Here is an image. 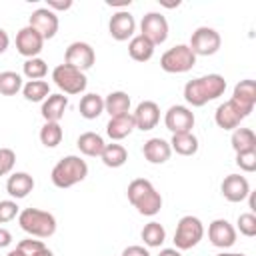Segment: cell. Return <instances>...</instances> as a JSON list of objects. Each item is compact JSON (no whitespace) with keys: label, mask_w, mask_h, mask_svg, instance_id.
Returning a JSON list of instances; mask_svg holds the SVG:
<instances>
[{"label":"cell","mask_w":256,"mask_h":256,"mask_svg":"<svg viewBox=\"0 0 256 256\" xmlns=\"http://www.w3.org/2000/svg\"><path fill=\"white\" fill-rule=\"evenodd\" d=\"M154 48H156V46H154L148 38H144L142 34L130 38V42H128V54H130V58L136 60V62H148V60L154 56Z\"/></svg>","instance_id":"24"},{"label":"cell","mask_w":256,"mask_h":256,"mask_svg":"<svg viewBox=\"0 0 256 256\" xmlns=\"http://www.w3.org/2000/svg\"><path fill=\"white\" fill-rule=\"evenodd\" d=\"M16 164V154L10 148H0V176H6L12 172Z\"/></svg>","instance_id":"38"},{"label":"cell","mask_w":256,"mask_h":256,"mask_svg":"<svg viewBox=\"0 0 256 256\" xmlns=\"http://www.w3.org/2000/svg\"><path fill=\"white\" fill-rule=\"evenodd\" d=\"M208 240L212 246L226 250L236 242V228L226 218H216L208 226Z\"/></svg>","instance_id":"12"},{"label":"cell","mask_w":256,"mask_h":256,"mask_svg":"<svg viewBox=\"0 0 256 256\" xmlns=\"http://www.w3.org/2000/svg\"><path fill=\"white\" fill-rule=\"evenodd\" d=\"M134 128H136V126H134V118H132V114L128 112V114L110 118L108 124H106V134H108L112 140H124L126 136L132 134Z\"/></svg>","instance_id":"23"},{"label":"cell","mask_w":256,"mask_h":256,"mask_svg":"<svg viewBox=\"0 0 256 256\" xmlns=\"http://www.w3.org/2000/svg\"><path fill=\"white\" fill-rule=\"evenodd\" d=\"M236 164H238L240 170H244V172H254V170H256V150L236 154Z\"/></svg>","instance_id":"39"},{"label":"cell","mask_w":256,"mask_h":256,"mask_svg":"<svg viewBox=\"0 0 256 256\" xmlns=\"http://www.w3.org/2000/svg\"><path fill=\"white\" fill-rule=\"evenodd\" d=\"M142 154L150 164H164L170 158L172 148H170V142H166L164 138H150L144 142Z\"/></svg>","instance_id":"20"},{"label":"cell","mask_w":256,"mask_h":256,"mask_svg":"<svg viewBox=\"0 0 256 256\" xmlns=\"http://www.w3.org/2000/svg\"><path fill=\"white\" fill-rule=\"evenodd\" d=\"M104 112H108L110 118L128 114V112H130V96H128L126 92H122V90L110 92V94L104 98Z\"/></svg>","instance_id":"25"},{"label":"cell","mask_w":256,"mask_h":256,"mask_svg":"<svg viewBox=\"0 0 256 256\" xmlns=\"http://www.w3.org/2000/svg\"><path fill=\"white\" fill-rule=\"evenodd\" d=\"M128 200L142 216H156L162 208V196L146 178H136L128 184Z\"/></svg>","instance_id":"2"},{"label":"cell","mask_w":256,"mask_h":256,"mask_svg":"<svg viewBox=\"0 0 256 256\" xmlns=\"http://www.w3.org/2000/svg\"><path fill=\"white\" fill-rule=\"evenodd\" d=\"M230 144H232V148H234L236 154L256 150V134H254L250 128H236V130L232 132Z\"/></svg>","instance_id":"30"},{"label":"cell","mask_w":256,"mask_h":256,"mask_svg":"<svg viewBox=\"0 0 256 256\" xmlns=\"http://www.w3.org/2000/svg\"><path fill=\"white\" fill-rule=\"evenodd\" d=\"M68 106V98L64 94H50L44 102H42V118L46 122H60V118L64 116V110Z\"/></svg>","instance_id":"22"},{"label":"cell","mask_w":256,"mask_h":256,"mask_svg":"<svg viewBox=\"0 0 256 256\" xmlns=\"http://www.w3.org/2000/svg\"><path fill=\"white\" fill-rule=\"evenodd\" d=\"M10 242H12V234H10V230H6V228L0 226V248L10 246Z\"/></svg>","instance_id":"43"},{"label":"cell","mask_w":256,"mask_h":256,"mask_svg":"<svg viewBox=\"0 0 256 256\" xmlns=\"http://www.w3.org/2000/svg\"><path fill=\"white\" fill-rule=\"evenodd\" d=\"M86 176H88V164L80 156H74V154L58 160L50 174L52 184L56 188H70V186L82 182Z\"/></svg>","instance_id":"3"},{"label":"cell","mask_w":256,"mask_h":256,"mask_svg":"<svg viewBox=\"0 0 256 256\" xmlns=\"http://www.w3.org/2000/svg\"><path fill=\"white\" fill-rule=\"evenodd\" d=\"M18 250H22L26 256H30L32 252H36V250H40V248H44V242L42 240H36V238H24V240H20V244L16 246Z\"/></svg>","instance_id":"40"},{"label":"cell","mask_w":256,"mask_h":256,"mask_svg":"<svg viewBox=\"0 0 256 256\" xmlns=\"http://www.w3.org/2000/svg\"><path fill=\"white\" fill-rule=\"evenodd\" d=\"M78 110H80V114H82L86 120H94V118H98V116L104 112V98H102L100 94H94V92L84 94V96L80 98Z\"/></svg>","instance_id":"27"},{"label":"cell","mask_w":256,"mask_h":256,"mask_svg":"<svg viewBox=\"0 0 256 256\" xmlns=\"http://www.w3.org/2000/svg\"><path fill=\"white\" fill-rule=\"evenodd\" d=\"M46 8L48 10H52V12H56V10H68L70 6H72V0H46Z\"/></svg>","instance_id":"41"},{"label":"cell","mask_w":256,"mask_h":256,"mask_svg":"<svg viewBox=\"0 0 256 256\" xmlns=\"http://www.w3.org/2000/svg\"><path fill=\"white\" fill-rule=\"evenodd\" d=\"M134 30H136V20L128 10H118L116 14H112L108 22V32L114 40L124 42L128 38H134Z\"/></svg>","instance_id":"15"},{"label":"cell","mask_w":256,"mask_h":256,"mask_svg":"<svg viewBox=\"0 0 256 256\" xmlns=\"http://www.w3.org/2000/svg\"><path fill=\"white\" fill-rule=\"evenodd\" d=\"M8 44H10V38H8L6 30H2V28H0V54L8 50Z\"/></svg>","instance_id":"44"},{"label":"cell","mask_w":256,"mask_h":256,"mask_svg":"<svg viewBox=\"0 0 256 256\" xmlns=\"http://www.w3.org/2000/svg\"><path fill=\"white\" fill-rule=\"evenodd\" d=\"M122 256H150V252H148L144 246H138V244H134V246H128V248H124V250H122Z\"/></svg>","instance_id":"42"},{"label":"cell","mask_w":256,"mask_h":256,"mask_svg":"<svg viewBox=\"0 0 256 256\" xmlns=\"http://www.w3.org/2000/svg\"><path fill=\"white\" fill-rule=\"evenodd\" d=\"M62 126L58 122H44V126L40 128V142L46 148H56L62 142Z\"/></svg>","instance_id":"33"},{"label":"cell","mask_w":256,"mask_h":256,"mask_svg":"<svg viewBox=\"0 0 256 256\" xmlns=\"http://www.w3.org/2000/svg\"><path fill=\"white\" fill-rule=\"evenodd\" d=\"M106 4H108V6H128V4H130V0H122V2H110V0H108Z\"/></svg>","instance_id":"47"},{"label":"cell","mask_w":256,"mask_h":256,"mask_svg":"<svg viewBox=\"0 0 256 256\" xmlns=\"http://www.w3.org/2000/svg\"><path fill=\"white\" fill-rule=\"evenodd\" d=\"M158 256H182V254H180V250H176V248H164V250H160Z\"/></svg>","instance_id":"45"},{"label":"cell","mask_w":256,"mask_h":256,"mask_svg":"<svg viewBox=\"0 0 256 256\" xmlns=\"http://www.w3.org/2000/svg\"><path fill=\"white\" fill-rule=\"evenodd\" d=\"M246 116H250V112L254 110V104H256V82L254 80H240L236 86H234V92H232V98H230Z\"/></svg>","instance_id":"16"},{"label":"cell","mask_w":256,"mask_h":256,"mask_svg":"<svg viewBox=\"0 0 256 256\" xmlns=\"http://www.w3.org/2000/svg\"><path fill=\"white\" fill-rule=\"evenodd\" d=\"M244 118H246V114L232 100L220 104L214 112V120H216L218 128H222V130H236Z\"/></svg>","instance_id":"19"},{"label":"cell","mask_w":256,"mask_h":256,"mask_svg":"<svg viewBox=\"0 0 256 256\" xmlns=\"http://www.w3.org/2000/svg\"><path fill=\"white\" fill-rule=\"evenodd\" d=\"M94 60H96V54L88 42H72L64 52V64H68L80 72L92 68Z\"/></svg>","instance_id":"9"},{"label":"cell","mask_w":256,"mask_h":256,"mask_svg":"<svg viewBox=\"0 0 256 256\" xmlns=\"http://www.w3.org/2000/svg\"><path fill=\"white\" fill-rule=\"evenodd\" d=\"M22 72L28 80H42L48 74V66L42 58H28L22 64Z\"/></svg>","instance_id":"35"},{"label":"cell","mask_w":256,"mask_h":256,"mask_svg":"<svg viewBox=\"0 0 256 256\" xmlns=\"http://www.w3.org/2000/svg\"><path fill=\"white\" fill-rule=\"evenodd\" d=\"M18 90H22V76L12 70L0 72V94L14 96Z\"/></svg>","instance_id":"34"},{"label":"cell","mask_w":256,"mask_h":256,"mask_svg":"<svg viewBox=\"0 0 256 256\" xmlns=\"http://www.w3.org/2000/svg\"><path fill=\"white\" fill-rule=\"evenodd\" d=\"M140 34L148 38L154 46L166 42L168 38V22L160 12H148L140 22Z\"/></svg>","instance_id":"10"},{"label":"cell","mask_w":256,"mask_h":256,"mask_svg":"<svg viewBox=\"0 0 256 256\" xmlns=\"http://www.w3.org/2000/svg\"><path fill=\"white\" fill-rule=\"evenodd\" d=\"M76 146H78V150L84 154V156H100L102 154V150H104V140H102V136L100 134H96V132H84V134H80L78 136V140H76Z\"/></svg>","instance_id":"26"},{"label":"cell","mask_w":256,"mask_h":256,"mask_svg":"<svg viewBox=\"0 0 256 256\" xmlns=\"http://www.w3.org/2000/svg\"><path fill=\"white\" fill-rule=\"evenodd\" d=\"M28 26H32L44 40H50L58 32V16H56V12H52L48 8H36L30 14V24Z\"/></svg>","instance_id":"14"},{"label":"cell","mask_w":256,"mask_h":256,"mask_svg":"<svg viewBox=\"0 0 256 256\" xmlns=\"http://www.w3.org/2000/svg\"><path fill=\"white\" fill-rule=\"evenodd\" d=\"M164 124L172 134H182V132H192L194 128V112L188 106H170L164 114Z\"/></svg>","instance_id":"11"},{"label":"cell","mask_w":256,"mask_h":256,"mask_svg":"<svg viewBox=\"0 0 256 256\" xmlns=\"http://www.w3.org/2000/svg\"><path fill=\"white\" fill-rule=\"evenodd\" d=\"M22 94L28 102H40L50 96V86L46 80H28L22 86Z\"/></svg>","instance_id":"31"},{"label":"cell","mask_w":256,"mask_h":256,"mask_svg":"<svg viewBox=\"0 0 256 256\" xmlns=\"http://www.w3.org/2000/svg\"><path fill=\"white\" fill-rule=\"evenodd\" d=\"M18 224L32 238H50L56 232L54 214L40 210V208H24L18 214Z\"/></svg>","instance_id":"4"},{"label":"cell","mask_w":256,"mask_h":256,"mask_svg":"<svg viewBox=\"0 0 256 256\" xmlns=\"http://www.w3.org/2000/svg\"><path fill=\"white\" fill-rule=\"evenodd\" d=\"M44 46V38L32 28V26H24L18 30L16 34V50L28 58H38V54L42 52Z\"/></svg>","instance_id":"13"},{"label":"cell","mask_w":256,"mask_h":256,"mask_svg":"<svg viewBox=\"0 0 256 256\" xmlns=\"http://www.w3.org/2000/svg\"><path fill=\"white\" fill-rule=\"evenodd\" d=\"M132 118H134V126L138 130H142V132L144 130H152V128H156V124L160 120V108H158L156 102L144 100V102H140L136 106Z\"/></svg>","instance_id":"18"},{"label":"cell","mask_w":256,"mask_h":256,"mask_svg":"<svg viewBox=\"0 0 256 256\" xmlns=\"http://www.w3.org/2000/svg\"><path fill=\"white\" fill-rule=\"evenodd\" d=\"M6 256H26V254H24L22 250H18V248H14V250H10V252H8Z\"/></svg>","instance_id":"48"},{"label":"cell","mask_w":256,"mask_h":256,"mask_svg":"<svg viewBox=\"0 0 256 256\" xmlns=\"http://www.w3.org/2000/svg\"><path fill=\"white\" fill-rule=\"evenodd\" d=\"M222 196L228 200V202H242L248 198L250 194V184L244 176L240 174H228L224 180H222Z\"/></svg>","instance_id":"17"},{"label":"cell","mask_w":256,"mask_h":256,"mask_svg":"<svg viewBox=\"0 0 256 256\" xmlns=\"http://www.w3.org/2000/svg\"><path fill=\"white\" fill-rule=\"evenodd\" d=\"M194 64H196V56L188 44H176L170 50H166L160 58V68L168 74H184L192 70Z\"/></svg>","instance_id":"5"},{"label":"cell","mask_w":256,"mask_h":256,"mask_svg":"<svg viewBox=\"0 0 256 256\" xmlns=\"http://www.w3.org/2000/svg\"><path fill=\"white\" fill-rule=\"evenodd\" d=\"M220 44H222V38L214 28L200 26L192 32L188 46L194 52V56H212L220 50Z\"/></svg>","instance_id":"8"},{"label":"cell","mask_w":256,"mask_h":256,"mask_svg":"<svg viewBox=\"0 0 256 256\" xmlns=\"http://www.w3.org/2000/svg\"><path fill=\"white\" fill-rule=\"evenodd\" d=\"M170 148L180 154V156H192L198 152V138L192 132H182V134H172Z\"/></svg>","instance_id":"28"},{"label":"cell","mask_w":256,"mask_h":256,"mask_svg":"<svg viewBox=\"0 0 256 256\" xmlns=\"http://www.w3.org/2000/svg\"><path fill=\"white\" fill-rule=\"evenodd\" d=\"M52 80L64 94H80L86 90V84H88L84 72H80L68 64H58L52 70Z\"/></svg>","instance_id":"7"},{"label":"cell","mask_w":256,"mask_h":256,"mask_svg":"<svg viewBox=\"0 0 256 256\" xmlns=\"http://www.w3.org/2000/svg\"><path fill=\"white\" fill-rule=\"evenodd\" d=\"M216 256H246V254H238V252H220Z\"/></svg>","instance_id":"49"},{"label":"cell","mask_w":256,"mask_h":256,"mask_svg":"<svg viewBox=\"0 0 256 256\" xmlns=\"http://www.w3.org/2000/svg\"><path fill=\"white\" fill-rule=\"evenodd\" d=\"M204 236V224L196 216H182L176 224L174 232V246L176 250H190L194 248Z\"/></svg>","instance_id":"6"},{"label":"cell","mask_w":256,"mask_h":256,"mask_svg":"<svg viewBox=\"0 0 256 256\" xmlns=\"http://www.w3.org/2000/svg\"><path fill=\"white\" fill-rule=\"evenodd\" d=\"M20 214V208L14 200H0V224L14 220Z\"/></svg>","instance_id":"37"},{"label":"cell","mask_w":256,"mask_h":256,"mask_svg":"<svg viewBox=\"0 0 256 256\" xmlns=\"http://www.w3.org/2000/svg\"><path fill=\"white\" fill-rule=\"evenodd\" d=\"M34 188V178L28 174V172H14L8 176V182H6V192L20 200V198H26Z\"/></svg>","instance_id":"21"},{"label":"cell","mask_w":256,"mask_h":256,"mask_svg":"<svg viewBox=\"0 0 256 256\" xmlns=\"http://www.w3.org/2000/svg\"><path fill=\"white\" fill-rule=\"evenodd\" d=\"M100 158H102L104 166H108V168H120V166L126 164L128 152H126V148H124L122 144L112 142V144H106V146H104Z\"/></svg>","instance_id":"29"},{"label":"cell","mask_w":256,"mask_h":256,"mask_svg":"<svg viewBox=\"0 0 256 256\" xmlns=\"http://www.w3.org/2000/svg\"><path fill=\"white\" fill-rule=\"evenodd\" d=\"M30 256H54V254H52V250H48V248L44 246V248H40V250H36V252H32Z\"/></svg>","instance_id":"46"},{"label":"cell","mask_w":256,"mask_h":256,"mask_svg":"<svg viewBox=\"0 0 256 256\" xmlns=\"http://www.w3.org/2000/svg\"><path fill=\"white\" fill-rule=\"evenodd\" d=\"M140 236H142V240H144V244L148 248H158L164 242V238H166V230H164V226L160 222H154L152 220V222H148L142 228Z\"/></svg>","instance_id":"32"},{"label":"cell","mask_w":256,"mask_h":256,"mask_svg":"<svg viewBox=\"0 0 256 256\" xmlns=\"http://www.w3.org/2000/svg\"><path fill=\"white\" fill-rule=\"evenodd\" d=\"M238 230H240V234H244L248 238L256 236V216H254V212H244V214L238 216Z\"/></svg>","instance_id":"36"},{"label":"cell","mask_w":256,"mask_h":256,"mask_svg":"<svg viewBox=\"0 0 256 256\" xmlns=\"http://www.w3.org/2000/svg\"><path fill=\"white\" fill-rule=\"evenodd\" d=\"M226 90V80L220 74H206L186 82L184 86V100L190 106H204L210 100H216Z\"/></svg>","instance_id":"1"}]
</instances>
